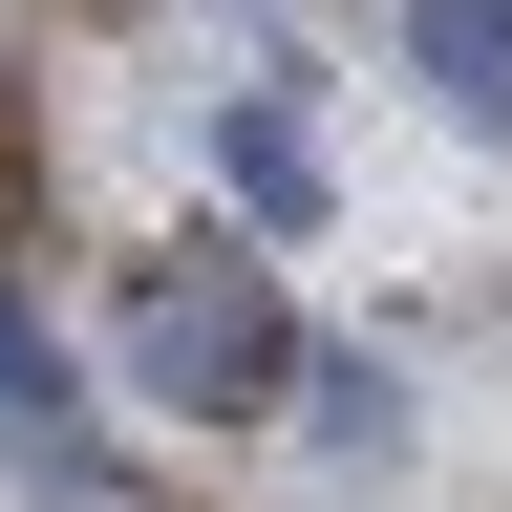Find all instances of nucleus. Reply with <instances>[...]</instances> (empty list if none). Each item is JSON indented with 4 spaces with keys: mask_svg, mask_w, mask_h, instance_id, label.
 I'll return each instance as SVG.
<instances>
[{
    "mask_svg": "<svg viewBox=\"0 0 512 512\" xmlns=\"http://www.w3.org/2000/svg\"><path fill=\"white\" fill-rule=\"evenodd\" d=\"M128 363H150V406H299V320L256 299V256H192V278H150Z\"/></svg>",
    "mask_w": 512,
    "mask_h": 512,
    "instance_id": "obj_1",
    "label": "nucleus"
},
{
    "mask_svg": "<svg viewBox=\"0 0 512 512\" xmlns=\"http://www.w3.org/2000/svg\"><path fill=\"white\" fill-rule=\"evenodd\" d=\"M406 86L512 150V0H406Z\"/></svg>",
    "mask_w": 512,
    "mask_h": 512,
    "instance_id": "obj_2",
    "label": "nucleus"
},
{
    "mask_svg": "<svg viewBox=\"0 0 512 512\" xmlns=\"http://www.w3.org/2000/svg\"><path fill=\"white\" fill-rule=\"evenodd\" d=\"M0 448L22 470H86V427H64V363H43V320L0 299Z\"/></svg>",
    "mask_w": 512,
    "mask_h": 512,
    "instance_id": "obj_3",
    "label": "nucleus"
}]
</instances>
